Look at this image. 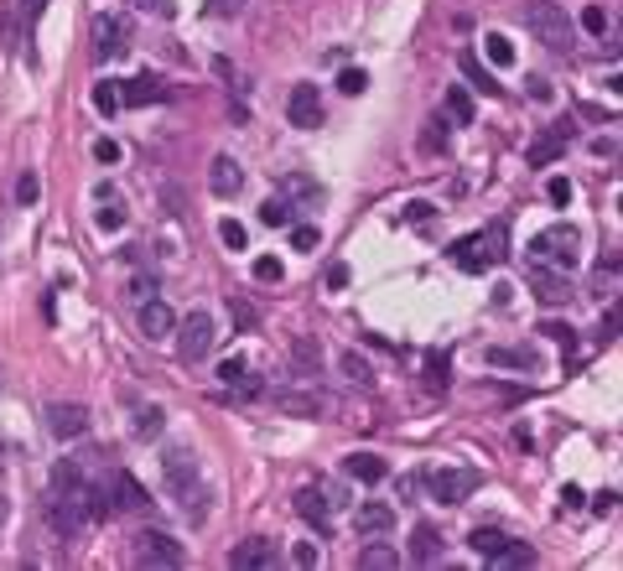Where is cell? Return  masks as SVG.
Wrapping results in <instances>:
<instances>
[{
	"mask_svg": "<svg viewBox=\"0 0 623 571\" xmlns=\"http://www.w3.org/2000/svg\"><path fill=\"white\" fill-rule=\"evenodd\" d=\"M161 478H167V499H177V510L187 514V519H203L208 514V483H203V468H198L193 447H167Z\"/></svg>",
	"mask_w": 623,
	"mask_h": 571,
	"instance_id": "1",
	"label": "cell"
},
{
	"mask_svg": "<svg viewBox=\"0 0 623 571\" xmlns=\"http://www.w3.org/2000/svg\"><path fill=\"white\" fill-rule=\"evenodd\" d=\"M525 27H530V37L545 47V53L571 58V47H577V27H571V16H566L556 0H530V5H525Z\"/></svg>",
	"mask_w": 623,
	"mask_h": 571,
	"instance_id": "2",
	"label": "cell"
},
{
	"mask_svg": "<svg viewBox=\"0 0 623 571\" xmlns=\"http://www.w3.org/2000/svg\"><path fill=\"white\" fill-rule=\"evenodd\" d=\"M530 255H535V265L571 275L577 265H582V229H571V224H551V229H540V234L530 240Z\"/></svg>",
	"mask_w": 623,
	"mask_h": 571,
	"instance_id": "3",
	"label": "cell"
},
{
	"mask_svg": "<svg viewBox=\"0 0 623 571\" xmlns=\"http://www.w3.org/2000/svg\"><path fill=\"white\" fill-rule=\"evenodd\" d=\"M447 260H452L457 271H468V275H483L488 265H499V260H504V229H478V234H463V240L447 249Z\"/></svg>",
	"mask_w": 623,
	"mask_h": 571,
	"instance_id": "4",
	"label": "cell"
},
{
	"mask_svg": "<svg viewBox=\"0 0 623 571\" xmlns=\"http://www.w3.org/2000/svg\"><path fill=\"white\" fill-rule=\"evenodd\" d=\"M218 343V322H213V312L208 306H198V312H187V317H177V354L187 363L208 359V348Z\"/></svg>",
	"mask_w": 623,
	"mask_h": 571,
	"instance_id": "5",
	"label": "cell"
},
{
	"mask_svg": "<svg viewBox=\"0 0 623 571\" xmlns=\"http://www.w3.org/2000/svg\"><path fill=\"white\" fill-rule=\"evenodd\" d=\"M89 37H94V58L110 62V58H119V53L130 47V21H125L119 11H99V16H94V27H89Z\"/></svg>",
	"mask_w": 623,
	"mask_h": 571,
	"instance_id": "6",
	"label": "cell"
},
{
	"mask_svg": "<svg viewBox=\"0 0 623 571\" xmlns=\"http://www.w3.org/2000/svg\"><path fill=\"white\" fill-rule=\"evenodd\" d=\"M130 556H135V567H156V571L182 567V561H187V556H182V545L172 541V535H161V530H141L135 545H130Z\"/></svg>",
	"mask_w": 623,
	"mask_h": 571,
	"instance_id": "7",
	"label": "cell"
},
{
	"mask_svg": "<svg viewBox=\"0 0 623 571\" xmlns=\"http://www.w3.org/2000/svg\"><path fill=\"white\" fill-rule=\"evenodd\" d=\"M104 494H110V510L115 514H151V504H156L146 488H141L135 473H110L104 478Z\"/></svg>",
	"mask_w": 623,
	"mask_h": 571,
	"instance_id": "8",
	"label": "cell"
},
{
	"mask_svg": "<svg viewBox=\"0 0 623 571\" xmlns=\"http://www.w3.org/2000/svg\"><path fill=\"white\" fill-rule=\"evenodd\" d=\"M47 0H0V47H16Z\"/></svg>",
	"mask_w": 623,
	"mask_h": 571,
	"instance_id": "9",
	"label": "cell"
},
{
	"mask_svg": "<svg viewBox=\"0 0 623 571\" xmlns=\"http://www.w3.org/2000/svg\"><path fill=\"white\" fill-rule=\"evenodd\" d=\"M426 488H431L437 504H463V499L478 488V473L473 468H437V473L426 478Z\"/></svg>",
	"mask_w": 623,
	"mask_h": 571,
	"instance_id": "10",
	"label": "cell"
},
{
	"mask_svg": "<svg viewBox=\"0 0 623 571\" xmlns=\"http://www.w3.org/2000/svg\"><path fill=\"white\" fill-rule=\"evenodd\" d=\"M286 120L297 130H317L323 125V89L317 84H291L286 94Z\"/></svg>",
	"mask_w": 623,
	"mask_h": 571,
	"instance_id": "11",
	"label": "cell"
},
{
	"mask_svg": "<svg viewBox=\"0 0 623 571\" xmlns=\"http://www.w3.org/2000/svg\"><path fill=\"white\" fill-rule=\"evenodd\" d=\"M42 416H47V431L62 436V442H73V436H84V431H89V411H84V405H73V400H53Z\"/></svg>",
	"mask_w": 623,
	"mask_h": 571,
	"instance_id": "12",
	"label": "cell"
},
{
	"mask_svg": "<svg viewBox=\"0 0 623 571\" xmlns=\"http://www.w3.org/2000/svg\"><path fill=\"white\" fill-rule=\"evenodd\" d=\"M141 332H146L151 343H167V338H177V312H172V301H167V297L141 301Z\"/></svg>",
	"mask_w": 623,
	"mask_h": 571,
	"instance_id": "13",
	"label": "cell"
},
{
	"mask_svg": "<svg viewBox=\"0 0 623 571\" xmlns=\"http://www.w3.org/2000/svg\"><path fill=\"white\" fill-rule=\"evenodd\" d=\"M530 291H535L540 306H566V301L577 297V291H571V281H566L562 271H545V265H535V271H530Z\"/></svg>",
	"mask_w": 623,
	"mask_h": 571,
	"instance_id": "14",
	"label": "cell"
},
{
	"mask_svg": "<svg viewBox=\"0 0 623 571\" xmlns=\"http://www.w3.org/2000/svg\"><path fill=\"white\" fill-rule=\"evenodd\" d=\"M275 561H281V556H275V545L260 541V535H255V541H239L234 551H229V567H234V571H270Z\"/></svg>",
	"mask_w": 623,
	"mask_h": 571,
	"instance_id": "15",
	"label": "cell"
},
{
	"mask_svg": "<svg viewBox=\"0 0 623 571\" xmlns=\"http://www.w3.org/2000/svg\"><path fill=\"white\" fill-rule=\"evenodd\" d=\"M291 510H297L301 519H307V525L317 530V535H327V530H332V510H327L323 488H301L297 499H291Z\"/></svg>",
	"mask_w": 623,
	"mask_h": 571,
	"instance_id": "16",
	"label": "cell"
},
{
	"mask_svg": "<svg viewBox=\"0 0 623 571\" xmlns=\"http://www.w3.org/2000/svg\"><path fill=\"white\" fill-rule=\"evenodd\" d=\"M566 146H571V125L556 120V125H551V130H545V135H540V141L530 146V167H551V161H556Z\"/></svg>",
	"mask_w": 623,
	"mask_h": 571,
	"instance_id": "17",
	"label": "cell"
},
{
	"mask_svg": "<svg viewBox=\"0 0 623 571\" xmlns=\"http://www.w3.org/2000/svg\"><path fill=\"white\" fill-rule=\"evenodd\" d=\"M208 187H213L218 198H234L239 187H244V172H239L234 156H213V167H208Z\"/></svg>",
	"mask_w": 623,
	"mask_h": 571,
	"instance_id": "18",
	"label": "cell"
},
{
	"mask_svg": "<svg viewBox=\"0 0 623 571\" xmlns=\"http://www.w3.org/2000/svg\"><path fill=\"white\" fill-rule=\"evenodd\" d=\"M275 405H281L286 416H307V421H317V416L327 411V400L317 390H281L275 395Z\"/></svg>",
	"mask_w": 623,
	"mask_h": 571,
	"instance_id": "19",
	"label": "cell"
},
{
	"mask_svg": "<svg viewBox=\"0 0 623 571\" xmlns=\"http://www.w3.org/2000/svg\"><path fill=\"white\" fill-rule=\"evenodd\" d=\"M354 525L364 530V535H389V530H395V510L369 499V504H358L354 510Z\"/></svg>",
	"mask_w": 623,
	"mask_h": 571,
	"instance_id": "20",
	"label": "cell"
},
{
	"mask_svg": "<svg viewBox=\"0 0 623 571\" xmlns=\"http://www.w3.org/2000/svg\"><path fill=\"white\" fill-rule=\"evenodd\" d=\"M343 473L358 478V483H385L389 478V462H385V457H374V452H354V457L343 462Z\"/></svg>",
	"mask_w": 623,
	"mask_h": 571,
	"instance_id": "21",
	"label": "cell"
},
{
	"mask_svg": "<svg viewBox=\"0 0 623 571\" xmlns=\"http://www.w3.org/2000/svg\"><path fill=\"white\" fill-rule=\"evenodd\" d=\"M156 99H167V84H161V78H151V73L130 78V84H119V104H156Z\"/></svg>",
	"mask_w": 623,
	"mask_h": 571,
	"instance_id": "22",
	"label": "cell"
},
{
	"mask_svg": "<svg viewBox=\"0 0 623 571\" xmlns=\"http://www.w3.org/2000/svg\"><path fill=\"white\" fill-rule=\"evenodd\" d=\"M411 561H415V567L442 561V535H437L431 525H415V530H411Z\"/></svg>",
	"mask_w": 623,
	"mask_h": 571,
	"instance_id": "23",
	"label": "cell"
},
{
	"mask_svg": "<svg viewBox=\"0 0 623 571\" xmlns=\"http://www.w3.org/2000/svg\"><path fill=\"white\" fill-rule=\"evenodd\" d=\"M218 379H224V385H234L239 395H260V390H266V385H260V374H255V369H244L239 359L218 363Z\"/></svg>",
	"mask_w": 623,
	"mask_h": 571,
	"instance_id": "24",
	"label": "cell"
},
{
	"mask_svg": "<svg viewBox=\"0 0 623 571\" xmlns=\"http://www.w3.org/2000/svg\"><path fill=\"white\" fill-rule=\"evenodd\" d=\"M400 567V556H395V551H389V545H364V551H358V571H395Z\"/></svg>",
	"mask_w": 623,
	"mask_h": 571,
	"instance_id": "25",
	"label": "cell"
},
{
	"mask_svg": "<svg viewBox=\"0 0 623 571\" xmlns=\"http://www.w3.org/2000/svg\"><path fill=\"white\" fill-rule=\"evenodd\" d=\"M338 369H343L354 385H374V363L364 359V354H354V348H348V354H338Z\"/></svg>",
	"mask_w": 623,
	"mask_h": 571,
	"instance_id": "26",
	"label": "cell"
},
{
	"mask_svg": "<svg viewBox=\"0 0 623 571\" xmlns=\"http://www.w3.org/2000/svg\"><path fill=\"white\" fill-rule=\"evenodd\" d=\"M447 115H452L457 125H473V94L463 89V84L447 89Z\"/></svg>",
	"mask_w": 623,
	"mask_h": 571,
	"instance_id": "27",
	"label": "cell"
},
{
	"mask_svg": "<svg viewBox=\"0 0 623 571\" xmlns=\"http://www.w3.org/2000/svg\"><path fill=\"white\" fill-rule=\"evenodd\" d=\"M488 363L494 369H535L530 348H488Z\"/></svg>",
	"mask_w": 623,
	"mask_h": 571,
	"instance_id": "28",
	"label": "cell"
},
{
	"mask_svg": "<svg viewBox=\"0 0 623 571\" xmlns=\"http://www.w3.org/2000/svg\"><path fill=\"white\" fill-rule=\"evenodd\" d=\"M463 73L473 78V89H478V94H499V78H494V73H488V68H483V62L473 58V53H463Z\"/></svg>",
	"mask_w": 623,
	"mask_h": 571,
	"instance_id": "29",
	"label": "cell"
},
{
	"mask_svg": "<svg viewBox=\"0 0 623 571\" xmlns=\"http://www.w3.org/2000/svg\"><path fill=\"white\" fill-rule=\"evenodd\" d=\"M483 58L494 62V68H509V62H514V42L499 37V31H494V37H483Z\"/></svg>",
	"mask_w": 623,
	"mask_h": 571,
	"instance_id": "30",
	"label": "cell"
},
{
	"mask_svg": "<svg viewBox=\"0 0 623 571\" xmlns=\"http://www.w3.org/2000/svg\"><path fill=\"white\" fill-rule=\"evenodd\" d=\"M509 541H514V535H504V530H473V551L478 556H488V561H494Z\"/></svg>",
	"mask_w": 623,
	"mask_h": 571,
	"instance_id": "31",
	"label": "cell"
},
{
	"mask_svg": "<svg viewBox=\"0 0 623 571\" xmlns=\"http://www.w3.org/2000/svg\"><path fill=\"white\" fill-rule=\"evenodd\" d=\"M494 567H535V551L525 541H509L499 556H494Z\"/></svg>",
	"mask_w": 623,
	"mask_h": 571,
	"instance_id": "32",
	"label": "cell"
},
{
	"mask_svg": "<svg viewBox=\"0 0 623 571\" xmlns=\"http://www.w3.org/2000/svg\"><path fill=\"white\" fill-rule=\"evenodd\" d=\"M291 359L301 363V374H317V343H312V338H297V343H291Z\"/></svg>",
	"mask_w": 623,
	"mask_h": 571,
	"instance_id": "33",
	"label": "cell"
},
{
	"mask_svg": "<svg viewBox=\"0 0 623 571\" xmlns=\"http://www.w3.org/2000/svg\"><path fill=\"white\" fill-rule=\"evenodd\" d=\"M364 89H369V73H364V68H343V73H338V94L354 99V94H364Z\"/></svg>",
	"mask_w": 623,
	"mask_h": 571,
	"instance_id": "34",
	"label": "cell"
},
{
	"mask_svg": "<svg viewBox=\"0 0 623 571\" xmlns=\"http://www.w3.org/2000/svg\"><path fill=\"white\" fill-rule=\"evenodd\" d=\"M94 110H99V115H115L119 110V84H94Z\"/></svg>",
	"mask_w": 623,
	"mask_h": 571,
	"instance_id": "35",
	"label": "cell"
},
{
	"mask_svg": "<svg viewBox=\"0 0 623 571\" xmlns=\"http://www.w3.org/2000/svg\"><path fill=\"white\" fill-rule=\"evenodd\" d=\"M260 218H266L270 229H286V224H291V213H286L281 198H266V203H260Z\"/></svg>",
	"mask_w": 623,
	"mask_h": 571,
	"instance_id": "36",
	"label": "cell"
},
{
	"mask_svg": "<svg viewBox=\"0 0 623 571\" xmlns=\"http://www.w3.org/2000/svg\"><path fill=\"white\" fill-rule=\"evenodd\" d=\"M37 192H42L37 172H21V177H16V203H21V208H31V203H37Z\"/></svg>",
	"mask_w": 623,
	"mask_h": 571,
	"instance_id": "37",
	"label": "cell"
},
{
	"mask_svg": "<svg viewBox=\"0 0 623 571\" xmlns=\"http://www.w3.org/2000/svg\"><path fill=\"white\" fill-rule=\"evenodd\" d=\"M218 240L229 244V249H244L250 234H244V224H239V218H224V224H218Z\"/></svg>",
	"mask_w": 623,
	"mask_h": 571,
	"instance_id": "38",
	"label": "cell"
},
{
	"mask_svg": "<svg viewBox=\"0 0 623 571\" xmlns=\"http://www.w3.org/2000/svg\"><path fill=\"white\" fill-rule=\"evenodd\" d=\"M229 312H234V328H239V332L260 328V306H250V301H234V306H229Z\"/></svg>",
	"mask_w": 623,
	"mask_h": 571,
	"instance_id": "39",
	"label": "cell"
},
{
	"mask_svg": "<svg viewBox=\"0 0 623 571\" xmlns=\"http://www.w3.org/2000/svg\"><path fill=\"white\" fill-rule=\"evenodd\" d=\"M125 297H130L135 306H141V301H151V297H156V281H151V275H130V286H125Z\"/></svg>",
	"mask_w": 623,
	"mask_h": 571,
	"instance_id": "40",
	"label": "cell"
},
{
	"mask_svg": "<svg viewBox=\"0 0 623 571\" xmlns=\"http://www.w3.org/2000/svg\"><path fill=\"white\" fill-rule=\"evenodd\" d=\"M255 275H260V281H266V286H275V281H281V260H275V255H260V260H255Z\"/></svg>",
	"mask_w": 623,
	"mask_h": 571,
	"instance_id": "41",
	"label": "cell"
},
{
	"mask_svg": "<svg viewBox=\"0 0 623 571\" xmlns=\"http://www.w3.org/2000/svg\"><path fill=\"white\" fill-rule=\"evenodd\" d=\"M244 0H203V16H239Z\"/></svg>",
	"mask_w": 623,
	"mask_h": 571,
	"instance_id": "42",
	"label": "cell"
},
{
	"mask_svg": "<svg viewBox=\"0 0 623 571\" xmlns=\"http://www.w3.org/2000/svg\"><path fill=\"white\" fill-rule=\"evenodd\" d=\"M317 240H323V234H317L312 224H297V229H291V244H297V249H317Z\"/></svg>",
	"mask_w": 623,
	"mask_h": 571,
	"instance_id": "43",
	"label": "cell"
},
{
	"mask_svg": "<svg viewBox=\"0 0 623 571\" xmlns=\"http://www.w3.org/2000/svg\"><path fill=\"white\" fill-rule=\"evenodd\" d=\"M323 281H327V291H343V286H348V265H343V260H332Z\"/></svg>",
	"mask_w": 623,
	"mask_h": 571,
	"instance_id": "44",
	"label": "cell"
},
{
	"mask_svg": "<svg viewBox=\"0 0 623 571\" xmlns=\"http://www.w3.org/2000/svg\"><path fill=\"white\" fill-rule=\"evenodd\" d=\"M582 27H587V31H608V11H603V5H587V11H582Z\"/></svg>",
	"mask_w": 623,
	"mask_h": 571,
	"instance_id": "45",
	"label": "cell"
},
{
	"mask_svg": "<svg viewBox=\"0 0 623 571\" xmlns=\"http://www.w3.org/2000/svg\"><path fill=\"white\" fill-rule=\"evenodd\" d=\"M545 192H551V203H556V208H566V203H571V182H566V177H551V187H545Z\"/></svg>",
	"mask_w": 623,
	"mask_h": 571,
	"instance_id": "46",
	"label": "cell"
},
{
	"mask_svg": "<svg viewBox=\"0 0 623 571\" xmlns=\"http://www.w3.org/2000/svg\"><path fill=\"white\" fill-rule=\"evenodd\" d=\"M99 229H104V234L125 229V213H119V208H99Z\"/></svg>",
	"mask_w": 623,
	"mask_h": 571,
	"instance_id": "47",
	"label": "cell"
},
{
	"mask_svg": "<svg viewBox=\"0 0 623 571\" xmlns=\"http://www.w3.org/2000/svg\"><path fill=\"white\" fill-rule=\"evenodd\" d=\"M426 379H431V390L447 385V354H431V374H426Z\"/></svg>",
	"mask_w": 623,
	"mask_h": 571,
	"instance_id": "48",
	"label": "cell"
},
{
	"mask_svg": "<svg viewBox=\"0 0 623 571\" xmlns=\"http://www.w3.org/2000/svg\"><path fill=\"white\" fill-rule=\"evenodd\" d=\"M94 161H119V146L104 135V141H94Z\"/></svg>",
	"mask_w": 623,
	"mask_h": 571,
	"instance_id": "49",
	"label": "cell"
},
{
	"mask_svg": "<svg viewBox=\"0 0 623 571\" xmlns=\"http://www.w3.org/2000/svg\"><path fill=\"white\" fill-rule=\"evenodd\" d=\"M551 343H562V348H571V328H562V322H551V328H540Z\"/></svg>",
	"mask_w": 623,
	"mask_h": 571,
	"instance_id": "50",
	"label": "cell"
},
{
	"mask_svg": "<svg viewBox=\"0 0 623 571\" xmlns=\"http://www.w3.org/2000/svg\"><path fill=\"white\" fill-rule=\"evenodd\" d=\"M161 203H167V213H182V192L177 187H161Z\"/></svg>",
	"mask_w": 623,
	"mask_h": 571,
	"instance_id": "51",
	"label": "cell"
},
{
	"mask_svg": "<svg viewBox=\"0 0 623 571\" xmlns=\"http://www.w3.org/2000/svg\"><path fill=\"white\" fill-rule=\"evenodd\" d=\"M406 218H411V224H426V218H431V203H411V208H406Z\"/></svg>",
	"mask_w": 623,
	"mask_h": 571,
	"instance_id": "52",
	"label": "cell"
},
{
	"mask_svg": "<svg viewBox=\"0 0 623 571\" xmlns=\"http://www.w3.org/2000/svg\"><path fill=\"white\" fill-rule=\"evenodd\" d=\"M156 426H161V411H141V436H151Z\"/></svg>",
	"mask_w": 623,
	"mask_h": 571,
	"instance_id": "53",
	"label": "cell"
},
{
	"mask_svg": "<svg viewBox=\"0 0 623 571\" xmlns=\"http://www.w3.org/2000/svg\"><path fill=\"white\" fill-rule=\"evenodd\" d=\"M291 561H297V567H312V561H317V551H312V545H297V551H291Z\"/></svg>",
	"mask_w": 623,
	"mask_h": 571,
	"instance_id": "54",
	"label": "cell"
},
{
	"mask_svg": "<svg viewBox=\"0 0 623 571\" xmlns=\"http://www.w3.org/2000/svg\"><path fill=\"white\" fill-rule=\"evenodd\" d=\"M530 99H535V104H540V99H551V84H545V78H535V84H530Z\"/></svg>",
	"mask_w": 623,
	"mask_h": 571,
	"instance_id": "55",
	"label": "cell"
},
{
	"mask_svg": "<svg viewBox=\"0 0 623 571\" xmlns=\"http://www.w3.org/2000/svg\"><path fill=\"white\" fill-rule=\"evenodd\" d=\"M0 525H5V499H0Z\"/></svg>",
	"mask_w": 623,
	"mask_h": 571,
	"instance_id": "56",
	"label": "cell"
},
{
	"mask_svg": "<svg viewBox=\"0 0 623 571\" xmlns=\"http://www.w3.org/2000/svg\"><path fill=\"white\" fill-rule=\"evenodd\" d=\"M0 385H5V369H0Z\"/></svg>",
	"mask_w": 623,
	"mask_h": 571,
	"instance_id": "57",
	"label": "cell"
},
{
	"mask_svg": "<svg viewBox=\"0 0 623 571\" xmlns=\"http://www.w3.org/2000/svg\"><path fill=\"white\" fill-rule=\"evenodd\" d=\"M0 457H5V442H0Z\"/></svg>",
	"mask_w": 623,
	"mask_h": 571,
	"instance_id": "58",
	"label": "cell"
}]
</instances>
